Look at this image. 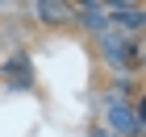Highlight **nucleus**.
Returning a JSON list of instances; mask_svg holds the SVG:
<instances>
[{
    "label": "nucleus",
    "instance_id": "nucleus-1",
    "mask_svg": "<svg viewBox=\"0 0 146 137\" xmlns=\"http://www.w3.org/2000/svg\"><path fill=\"white\" fill-rule=\"evenodd\" d=\"M92 46H96V58H100V67H109V75H138L142 71V37H125L117 33V29H104V33L92 37Z\"/></svg>",
    "mask_w": 146,
    "mask_h": 137
},
{
    "label": "nucleus",
    "instance_id": "nucleus-2",
    "mask_svg": "<svg viewBox=\"0 0 146 137\" xmlns=\"http://www.w3.org/2000/svg\"><path fill=\"white\" fill-rule=\"evenodd\" d=\"M113 137H142L146 133V108L142 100L125 104V100H113V96H100V121Z\"/></svg>",
    "mask_w": 146,
    "mask_h": 137
},
{
    "label": "nucleus",
    "instance_id": "nucleus-3",
    "mask_svg": "<svg viewBox=\"0 0 146 137\" xmlns=\"http://www.w3.org/2000/svg\"><path fill=\"white\" fill-rule=\"evenodd\" d=\"M104 12H109V25L117 29V33H125V37H142L146 4H138V0H113V4H104Z\"/></svg>",
    "mask_w": 146,
    "mask_h": 137
},
{
    "label": "nucleus",
    "instance_id": "nucleus-4",
    "mask_svg": "<svg viewBox=\"0 0 146 137\" xmlns=\"http://www.w3.org/2000/svg\"><path fill=\"white\" fill-rule=\"evenodd\" d=\"M29 12H34V21L42 25V29H54V33L71 29V4L67 0H34Z\"/></svg>",
    "mask_w": 146,
    "mask_h": 137
},
{
    "label": "nucleus",
    "instance_id": "nucleus-5",
    "mask_svg": "<svg viewBox=\"0 0 146 137\" xmlns=\"http://www.w3.org/2000/svg\"><path fill=\"white\" fill-rule=\"evenodd\" d=\"M71 25L84 29L88 37H96V33L109 29V12H104L100 0H84V4H71Z\"/></svg>",
    "mask_w": 146,
    "mask_h": 137
},
{
    "label": "nucleus",
    "instance_id": "nucleus-6",
    "mask_svg": "<svg viewBox=\"0 0 146 137\" xmlns=\"http://www.w3.org/2000/svg\"><path fill=\"white\" fill-rule=\"evenodd\" d=\"M0 71H4V83H9V87L34 91V67H29V54H25V50H13V54L0 62Z\"/></svg>",
    "mask_w": 146,
    "mask_h": 137
},
{
    "label": "nucleus",
    "instance_id": "nucleus-7",
    "mask_svg": "<svg viewBox=\"0 0 146 137\" xmlns=\"http://www.w3.org/2000/svg\"><path fill=\"white\" fill-rule=\"evenodd\" d=\"M104 96H113V100H125V104H134L142 100V75H109V87H104Z\"/></svg>",
    "mask_w": 146,
    "mask_h": 137
},
{
    "label": "nucleus",
    "instance_id": "nucleus-8",
    "mask_svg": "<svg viewBox=\"0 0 146 137\" xmlns=\"http://www.w3.org/2000/svg\"><path fill=\"white\" fill-rule=\"evenodd\" d=\"M88 137H113V133H109L104 125H92V129H88Z\"/></svg>",
    "mask_w": 146,
    "mask_h": 137
}]
</instances>
